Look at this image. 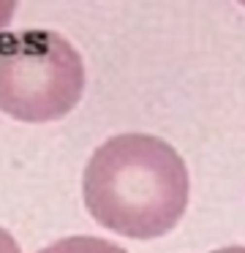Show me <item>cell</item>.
Returning <instances> with one entry per match:
<instances>
[{"instance_id":"8992f818","label":"cell","mask_w":245,"mask_h":253,"mask_svg":"<svg viewBox=\"0 0 245 253\" xmlns=\"http://www.w3.org/2000/svg\"><path fill=\"white\" fill-rule=\"evenodd\" d=\"M212 253H245V245H229V248H218Z\"/></svg>"},{"instance_id":"7a4b0ae2","label":"cell","mask_w":245,"mask_h":253,"mask_svg":"<svg viewBox=\"0 0 245 253\" xmlns=\"http://www.w3.org/2000/svg\"><path fill=\"white\" fill-rule=\"evenodd\" d=\"M88 84L82 52L57 30L27 28L0 35V112L19 123L71 115Z\"/></svg>"},{"instance_id":"277c9868","label":"cell","mask_w":245,"mask_h":253,"mask_svg":"<svg viewBox=\"0 0 245 253\" xmlns=\"http://www.w3.org/2000/svg\"><path fill=\"white\" fill-rule=\"evenodd\" d=\"M17 3H19V0H0V35L6 33V28L11 25L14 11H17Z\"/></svg>"},{"instance_id":"5b68a950","label":"cell","mask_w":245,"mask_h":253,"mask_svg":"<svg viewBox=\"0 0 245 253\" xmlns=\"http://www.w3.org/2000/svg\"><path fill=\"white\" fill-rule=\"evenodd\" d=\"M0 253H22L19 245H17V239H14L3 226H0Z\"/></svg>"},{"instance_id":"6da1fadb","label":"cell","mask_w":245,"mask_h":253,"mask_svg":"<svg viewBox=\"0 0 245 253\" xmlns=\"http://www.w3.org/2000/svg\"><path fill=\"white\" fill-rule=\"evenodd\" d=\"M82 196L98 226L128 239H158L188 210V166L161 136L117 134L93 150Z\"/></svg>"},{"instance_id":"3957f363","label":"cell","mask_w":245,"mask_h":253,"mask_svg":"<svg viewBox=\"0 0 245 253\" xmlns=\"http://www.w3.org/2000/svg\"><path fill=\"white\" fill-rule=\"evenodd\" d=\"M38 253H128V251L101 237H66L41 248Z\"/></svg>"},{"instance_id":"52a82bcc","label":"cell","mask_w":245,"mask_h":253,"mask_svg":"<svg viewBox=\"0 0 245 253\" xmlns=\"http://www.w3.org/2000/svg\"><path fill=\"white\" fill-rule=\"evenodd\" d=\"M237 3H243V6H245V0H237Z\"/></svg>"}]
</instances>
